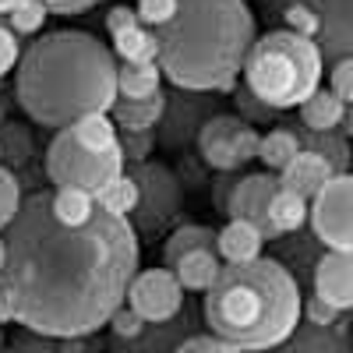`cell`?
<instances>
[{
    "label": "cell",
    "mask_w": 353,
    "mask_h": 353,
    "mask_svg": "<svg viewBox=\"0 0 353 353\" xmlns=\"http://www.w3.org/2000/svg\"><path fill=\"white\" fill-rule=\"evenodd\" d=\"M286 25H290V32H297V36H307V39H314L318 36V28H321V18L311 11V8H304V4H293V8H286Z\"/></svg>",
    "instance_id": "29"
},
{
    "label": "cell",
    "mask_w": 353,
    "mask_h": 353,
    "mask_svg": "<svg viewBox=\"0 0 353 353\" xmlns=\"http://www.w3.org/2000/svg\"><path fill=\"white\" fill-rule=\"evenodd\" d=\"M332 176H336V166H332L325 156L314 152V149H301V156L283 170L279 188H283V191H293V194H301V198L311 201L321 188L332 181Z\"/></svg>",
    "instance_id": "12"
},
{
    "label": "cell",
    "mask_w": 353,
    "mask_h": 353,
    "mask_svg": "<svg viewBox=\"0 0 353 353\" xmlns=\"http://www.w3.org/2000/svg\"><path fill=\"white\" fill-rule=\"evenodd\" d=\"M21 61V50H18V39L11 32V25H0V78L8 71H14V64Z\"/></svg>",
    "instance_id": "33"
},
{
    "label": "cell",
    "mask_w": 353,
    "mask_h": 353,
    "mask_svg": "<svg viewBox=\"0 0 353 353\" xmlns=\"http://www.w3.org/2000/svg\"><path fill=\"white\" fill-rule=\"evenodd\" d=\"M96 205H99L103 212H110V216L128 219L138 205H141V188H138L134 176H117L113 184H106V188L96 194Z\"/></svg>",
    "instance_id": "24"
},
{
    "label": "cell",
    "mask_w": 353,
    "mask_h": 353,
    "mask_svg": "<svg viewBox=\"0 0 353 353\" xmlns=\"http://www.w3.org/2000/svg\"><path fill=\"white\" fill-rule=\"evenodd\" d=\"M301 156V141L293 131H269L261 134V145H258V159L265 163V170H286L293 159Z\"/></svg>",
    "instance_id": "25"
},
{
    "label": "cell",
    "mask_w": 353,
    "mask_h": 353,
    "mask_svg": "<svg viewBox=\"0 0 353 353\" xmlns=\"http://www.w3.org/2000/svg\"><path fill=\"white\" fill-rule=\"evenodd\" d=\"M96 212H99L96 194L78 191V188H57V191H53V216L61 219V223H68V226H85Z\"/></svg>",
    "instance_id": "21"
},
{
    "label": "cell",
    "mask_w": 353,
    "mask_h": 353,
    "mask_svg": "<svg viewBox=\"0 0 353 353\" xmlns=\"http://www.w3.org/2000/svg\"><path fill=\"white\" fill-rule=\"evenodd\" d=\"M0 156H4V152H0Z\"/></svg>",
    "instance_id": "40"
},
{
    "label": "cell",
    "mask_w": 353,
    "mask_h": 353,
    "mask_svg": "<svg viewBox=\"0 0 353 353\" xmlns=\"http://www.w3.org/2000/svg\"><path fill=\"white\" fill-rule=\"evenodd\" d=\"M124 149L117 145L110 152H92L68 131H57V138L46 149V176L57 188H78L88 194H99L117 176H124Z\"/></svg>",
    "instance_id": "6"
},
{
    "label": "cell",
    "mask_w": 353,
    "mask_h": 353,
    "mask_svg": "<svg viewBox=\"0 0 353 353\" xmlns=\"http://www.w3.org/2000/svg\"><path fill=\"white\" fill-rule=\"evenodd\" d=\"M279 191V181L265 170V173H248L241 184H233L230 191V201H226V212L230 219H244L251 226L261 230V237L269 241V237H279L272 219H269V205Z\"/></svg>",
    "instance_id": "10"
},
{
    "label": "cell",
    "mask_w": 353,
    "mask_h": 353,
    "mask_svg": "<svg viewBox=\"0 0 353 353\" xmlns=\"http://www.w3.org/2000/svg\"><path fill=\"white\" fill-rule=\"evenodd\" d=\"M311 226L329 251L353 254V173H336L311 198Z\"/></svg>",
    "instance_id": "7"
},
{
    "label": "cell",
    "mask_w": 353,
    "mask_h": 353,
    "mask_svg": "<svg viewBox=\"0 0 353 353\" xmlns=\"http://www.w3.org/2000/svg\"><path fill=\"white\" fill-rule=\"evenodd\" d=\"M18 4H21V0H0V14H11Z\"/></svg>",
    "instance_id": "37"
},
{
    "label": "cell",
    "mask_w": 353,
    "mask_h": 353,
    "mask_svg": "<svg viewBox=\"0 0 353 353\" xmlns=\"http://www.w3.org/2000/svg\"><path fill=\"white\" fill-rule=\"evenodd\" d=\"M138 25H141V18H138V8H131V4H117L106 14L110 36H124V32H131V28H138Z\"/></svg>",
    "instance_id": "31"
},
{
    "label": "cell",
    "mask_w": 353,
    "mask_h": 353,
    "mask_svg": "<svg viewBox=\"0 0 353 353\" xmlns=\"http://www.w3.org/2000/svg\"><path fill=\"white\" fill-rule=\"evenodd\" d=\"M138 276V230L110 212L85 226L53 216V194L21 201L0 272L4 318L46 339L92 336L124 307Z\"/></svg>",
    "instance_id": "1"
},
{
    "label": "cell",
    "mask_w": 353,
    "mask_h": 353,
    "mask_svg": "<svg viewBox=\"0 0 353 353\" xmlns=\"http://www.w3.org/2000/svg\"><path fill=\"white\" fill-rule=\"evenodd\" d=\"M43 4L50 8V14H81L88 8H96L99 0H43Z\"/></svg>",
    "instance_id": "36"
},
{
    "label": "cell",
    "mask_w": 353,
    "mask_h": 353,
    "mask_svg": "<svg viewBox=\"0 0 353 353\" xmlns=\"http://www.w3.org/2000/svg\"><path fill=\"white\" fill-rule=\"evenodd\" d=\"M4 265H8V241H0V272H4Z\"/></svg>",
    "instance_id": "38"
},
{
    "label": "cell",
    "mask_w": 353,
    "mask_h": 353,
    "mask_svg": "<svg viewBox=\"0 0 353 353\" xmlns=\"http://www.w3.org/2000/svg\"><path fill=\"white\" fill-rule=\"evenodd\" d=\"M163 68L159 64H121L117 71V92L124 99H149L163 92Z\"/></svg>",
    "instance_id": "18"
},
{
    "label": "cell",
    "mask_w": 353,
    "mask_h": 353,
    "mask_svg": "<svg viewBox=\"0 0 353 353\" xmlns=\"http://www.w3.org/2000/svg\"><path fill=\"white\" fill-rule=\"evenodd\" d=\"M244 81L265 110L304 106L321 88V50L314 39L283 28L269 32L251 46Z\"/></svg>",
    "instance_id": "5"
},
{
    "label": "cell",
    "mask_w": 353,
    "mask_h": 353,
    "mask_svg": "<svg viewBox=\"0 0 353 353\" xmlns=\"http://www.w3.org/2000/svg\"><path fill=\"white\" fill-rule=\"evenodd\" d=\"M128 307L145 321V325H163V321L176 318L184 307V286L173 269H145L134 276L128 290Z\"/></svg>",
    "instance_id": "9"
},
{
    "label": "cell",
    "mask_w": 353,
    "mask_h": 353,
    "mask_svg": "<svg viewBox=\"0 0 353 353\" xmlns=\"http://www.w3.org/2000/svg\"><path fill=\"white\" fill-rule=\"evenodd\" d=\"M314 297L332 304L336 311H353V254L329 251L314 265Z\"/></svg>",
    "instance_id": "11"
},
{
    "label": "cell",
    "mask_w": 353,
    "mask_h": 353,
    "mask_svg": "<svg viewBox=\"0 0 353 353\" xmlns=\"http://www.w3.org/2000/svg\"><path fill=\"white\" fill-rule=\"evenodd\" d=\"M163 113H166V96L156 92L149 99H117L110 117H113V124L121 128L124 134H149L159 121H163Z\"/></svg>",
    "instance_id": "13"
},
{
    "label": "cell",
    "mask_w": 353,
    "mask_h": 353,
    "mask_svg": "<svg viewBox=\"0 0 353 353\" xmlns=\"http://www.w3.org/2000/svg\"><path fill=\"white\" fill-rule=\"evenodd\" d=\"M176 8H181V0H138V18H141L145 28H152V32H156V28L173 21Z\"/></svg>",
    "instance_id": "28"
},
{
    "label": "cell",
    "mask_w": 353,
    "mask_h": 353,
    "mask_svg": "<svg viewBox=\"0 0 353 353\" xmlns=\"http://www.w3.org/2000/svg\"><path fill=\"white\" fill-rule=\"evenodd\" d=\"M201 156L212 170H241L244 163L258 159L261 134L241 121V117H212L198 134Z\"/></svg>",
    "instance_id": "8"
},
{
    "label": "cell",
    "mask_w": 353,
    "mask_h": 353,
    "mask_svg": "<svg viewBox=\"0 0 353 353\" xmlns=\"http://www.w3.org/2000/svg\"><path fill=\"white\" fill-rule=\"evenodd\" d=\"M304 314H307L311 325H321V329H332V325H336V318H339V311H336L332 304H325L321 297L304 301Z\"/></svg>",
    "instance_id": "34"
},
{
    "label": "cell",
    "mask_w": 353,
    "mask_h": 353,
    "mask_svg": "<svg viewBox=\"0 0 353 353\" xmlns=\"http://www.w3.org/2000/svg\"><path fill=\"white\" fill-rule=\"evenodd\" d=\"M0 318H4V286H0Z\"/></svg>",
    "instance_id": "39"
},
{
    "label": "cell",
    "mask_w": 353,
    "mask_h": 353,
    "mask_svg": "<svg viewBox=\"0 0 353 353\" xmlns=\"http://www.w3.org/2000/svg\"><path fill=\"white\" fill-rule=\"evenodd\" d=\"M110 325H113V332L121 336V339H134V336H141V329H145V321L131 311V307H121L113 318H110Z\"/></svg>",
    "instance_id": "35"
},
{
    "label": "cell",
    "mask_w": 353,
    "mask_h": 353,
    "mask_svg": "<svg viewBox=\"0 0 353 353\" xmlns=\"http://www.w3.org/2000/svg\"><path fill=\"white\" fill-rule=\"evenodd\" d=\"M50 18V8L43 4V0H21V4L8 14V25L11 32H21V36H32L43 28V21Z\"/></svg>",
    "instance_id": "26"
},
{
    "label": "cell",
    "mask_w": 353,
    "mask_h": 353,
    "mask_svg": "<svg viewBox=\"0 0 353 353\" xmlns=\"http://www.w3.org/2000/svg\"><path fill=\"white\" fill-rule=\"evenodd\" d=\"M113 53L121 57L124 64H159V43L152 28H131L124 36H113Z\"/></svg>",
    "instance_id": "19"
},
{
    "label": "cell",
    "mask_w": 353,
    "mask_h": 353,
    "mask_svg": "<svg viewBox=\"0 0 353 353\" xmlns=\"http://www.w3.org/2000/svg\"><path fill=\"white\" fill-rule=\"evenodd\" d=\"M159 68L176 88L223 92L248 68L254 14L244 0H181L173 21L156 28Z\"/></svg>",
    "instance_id": "3"
},
{
    "label": "cell",
    "mask_w": 353,
    "mask_h": 353,
    "mask_svg": "<svg viewBox=\"0 0 353 353\" xmlns=\"http://www.w3.org/2000/svg\"><path fill=\"white\" fill-rule=\"evenodd\" d=\"M21 212V191H18V181L14 173L0 166V230H11V223L18 219Z\"/></svg>",
    "instance_id": "27"
},
{
    "label": "cell",
    "mask_w": 353,
    "mask_h": 353,
    "mask_svg": "<svg viewBox=\"0 0 353 353\" xmlns=\"http://www.w3.org/2000/svg\"><path fill=\"white\" fill-rule=\"evenodd\" d=\"M276 353H353V350H350V343H346L339 332H332V329H321V325L301 329V325H297V332H293L283 346H276Z\"/></svg>",
    "instance_id": "17"
},
{
    "label": "cell",
    "mask_w": 353,
    "mask_h": 353,
    "mask_svg": "<svg viewBox=\"0 0 353 353\" xmlns=\"http://www.w3.org/2000/svg\"><path fill=\"white\" fill-rule=\"evenodd\" d=\"M121 128L113 124V117L110 113H92V117H85V121H78L71 128V134L85 145V149H92V152H110L121 145V134H117Z\"/></svg>",
    "instance_id": "23"
},
{
    "label": "cell",
    "mask_w": 353,
    "mask_h": 353,
    "mask_svg": "<svg viewBox=\"0 0 353 353\" xmlns=\"http://www.w3.org/2000/svg\"><path fill=\"white\" fill-rule=\"evenodd\" d=\"M261 230L244 223V219H230L219 233H216V251L226 265H244V261H254L261 258Z\"/></svg>",
    "instance_id": "14"
},
{
    "label": "cell",
    "mask_w": 353,
    "mask_h": 353,
    "mask_svg": "<svg viewBox=\"0 0 353 353\" xmlns=\"http://www.w3.org/2000/svg\"><path fill=\"white\" fill-rule=\"evenodd\" d=\"M113 50L88 32H50L21 61L14 92L21 110L43 128L68 131L92 113H110L117 92Z\"/></svg>",
    "instance_id": "2"
},
{
    "label": "cell",
    "mask_w": 353,
    "mask_h": 353,
    "mask_svg": "<svg viewBox=\"0 0 353 353\" xmlns=\"http://www.w3.org/2000/svg\"><path fill=\"white\" fill-rule=\"evenodd\" d=\"M332 92L346 106H353V57H346V61H339L332 68Z\"/></svg>",
    "instance_id": "32"
},
{
    "label": "cell",
    "mask_w": 353,
    "mask_h": 353,
    "mask_svg": "<svg viewBox=\"0 0 353 353\" xmlns=\"http://www.w3.org/2000/svg\"><path fill=\"white\" fill-rule=\"evenodd\" d=\"M301 121L314 134H332V128H339L346 121V103L332 92V88H318V92L301 106Z\"/></svg>",
    "instance_id": "16"
},
{
    "label": "cell",
    "mask_w": 353,
    "mask_h": 353,
    "mask_svg": "<svg viewBox=\"0 0 353 353\" xmlns=\"http://www.w3.org/2000/svg\"><path fill=\"white\" fill-rule=\"evenodd\" d=\"M201 248H216V233L209 226H198V223H184L181 230L170 233L166 241V251H163V265L166 269H176V261L191 251H201Z\"/></svg>",
    "instance_id": "20"
},
{
    "label": "cell",
    "mask_w": 353,
    "mask_h": 353,
    "mask_svg": "<svg viewBox=\"0 0 353 353\" xmlns=\"http://www.w3.org/2000/svg\"><path fill=\"white\" fill-rule=\"evenodd\" d=\"M205 325L241 353H269L301 325L304 297L293 272L276 258L223 265L205 293Z\"/></svg>",
    "instance_id": "4"
},
{
    "label": "cell",
    "mask_w": 353,
    "mask_h": 353,
    "mask_svg": "<svg viewBox=\"0 0 353 353\" xmlns=\"http://www.w3.org/2000/svg\"><path fill=\"white\" fill-rule=\"evenodd\" d=\"M173 353H241V350L230 346L219 336H191V339H184L181 346H176Z\"/></svg>",
    "instance_id": "30"
},
{
    "label": "cell",
    "mask_w": 353,
    "mask_h": 353,
    "mask_svg": "<svg viewBox=\"0 0 353 353\" xmlns=\"http://www.w3.org/2000/svg\"><path fill=\"white\" fill-rule=\"evenodd\" d=\"M176 279H181L184 290H194V293H209L212 283L219 279L223 272V261H219V251L216 248H201V251H191L176 261Z\"/></svg>",
    "instance_id": "15"
},
{
    "label": "cell",
    "mask_w": 353,
    "mask_h": 353,
    "mask_svg": "<svg viewBox=\"0 0 353 353\" xmlns=\"http://www.w3.org/2000/svg\"><path fill=\"white\" fill-rule=\"evenodd\" d=\"M269 219H272L279 237H283V233H297L311 219V205H307V198L279 188L276 198H272V205H269Z\"/></svg>",
    "instance_id": "22"
}]
</instances>
